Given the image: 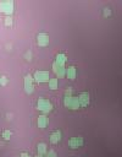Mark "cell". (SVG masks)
<instances>
[{"instance_id":"cell-1","label":"cell","mask_w":122,"mask_h":157,"mask_svg":"<svg viewBox=\"0 0 122 157\" xmlns=\"http://www.w3.org/2000/svg\"><path fill=\"white\" fill-rule=\"evenodd\" d=\"M37 108L39 110H42V112L46 115V113H49L51 109H53V104H51L48 100H44V98H39L38 101V104H37Z\"/></svg>"},{"instance_id":"cell-2","label":"cell","mask_w":122,"mask_h":157,"mask_svg":"<svg viewBox=\"0 0 122 157\" xmlns=\"http://www.w3.org/2000/svg\"><path fill=\"white\" fill-rule=\"evenodd\" d=\"M65 106L68 107L70 109L72 110H76L78 109L79 106V102H78V97H65Z\"/></svg>"},{"instance_id":"cell-3","label":"cell","mask_w":122,"mask_h":157,"mask_svg":"<svg viewBox=\"0 0 122 157\" xmlns=\"http://www.w3.org/2000/svg\"><path fill=\"white\" fill-rule=\"evenodd\" d=\"M0 11L10 16L14 11V3L12 1H0Z\"/></svg>"},{"instance_id":"cell-4","label":"cell","mask_w":122,"mask_h":157,"mask_svg":"<svg viewBox=\"0 0 122 157\" xmlns=\"http://www.w3.org/2000/svg\"><path fill=\"white\" fill-rule=\"evenodd\" d=\"M34 81H37V82H46V81H49V73L36 71L34 73Z\"/></svg>"},{"instance_id":"cell-5","label":"cell","mask_w":122,"mask_h":157,"mask_svg":"<svg viewBox=\"0 0 122 157\" xmlns=\"http://www.w3.org/2000/svg\"><path fill=\"white\" fill-rule=\"evenodd\" d=\"M33 77L31 76V75H26L25 76V91L27 92V94H32L33 92Z\"/></svg>"},{"instance_id":"cell-6","label":"cell","mask_w":122,"mask_h":157,"mask_svg":"<svg viewBox=\"0 0 122 157\" xmlns=\"http://www.w3.org/2000/svg\"><path fill=\"white\" fill-rule=\"evenodd\" d=\"M89 101H90V97L88 92H83V94H81L78 96V102L81 107H87L89 104Z\"/></svg>"},{"instance_id":"cell-7","label":"cell","mask_w":122,"mask_h":157,"mask_svg":"<svg viewBox=\"0 0 122 157\" xmlns=\"http://www.w3.org/2000/svg\"><path fill=\"white\" fill-rule=\"evenodd\" d=\"M37 42L40 47H46L49 44V36L46 33H39L37 37Z\"/></svg>"},{"instance_id":"cell-8","label":"cell","mask_w":122,"mask_h":157,"mask_svg":"<svg viewBox=\"0 0 122 157\" xmlns=\"http://www.w3.org/2000/svg\"><path fill=\"white\" fill-rule=\"evenodd\" d=\"M83 145V139L82 137H72L68 141V146L71 149H78L79 146Z\"/></svg>"},{"instance_id":"cell-9","label":"cell","mask_w":122,"mask_h":157,"mask_svg":"<svg viewBox=\"0 0 122 157\" xmlns=\"http://www.w3.org/2000/svg\"><path fill=\"white\" fill-rule=\"evenodd\" d=\"M53 69H54V73L56 74L57 77H65L66 76V69L63 66H60V65H57L56 63H54Z\"/></svg>"},{"instance_id":"cell-10","label":"cell","mask_w":122,"mask_h":157,"mask_svg":"<svg viewBox=\"0 0 122 157\" xmlns=\"http://www.w3.org/2000/svg\"><path fill=\"white\" fill-rule=\"evenodd\" d=\"M38 128H40V129H43V128H46L49 124V118L46 117L45 114H42L38 117Z\"/></svg>"},{"instance_id":"cell-11","label":"cell","mask_w":122,"mask_h":157,"mask_svg":"<svg viewBox=\"0 0 122 157\" xmlns=\"http://www.w3.org/2000/svg\"><path fill=\"white\" fill-rule=\"evenodd\" d=\"M60 139H61V133H60L59 130L54 131V133L50 135V142L55 145V144H57V142L60 141Z\"/></svg>"},{"instance_id":"cell-12","label":"cell","mask_w":122,"mask_h":157,"mask_svg":"<svg viewBox=\"0 0 122 157\" xmlns=\"http://www.w3.org/2000/svg\"><path fill=\"white\" fill-rule=\"evenodd\" d=\"M66 76L70 80H74L76 79V68L74 66H70L66 69Z\"/></svg>"},{"instance_id":"cell-13","label":"cell","mask_w":122,"mask_h":157,"mask_svg":"<svg viewBox=\"0 0 122 157\" xmlns=\"http://www.w3.org/2000/svg\"><path fill=\"white\" fill-rule=\"evenodd\" d=\"M67 61V58H66V55L65 54H57V57H56V64L57 65H60V66H63L65 65V63Z\"/></svg>"},{"instance_id":"cell-14","label":"cell","mask_w":122,"mask_h":157,"mask_svg":"<svg viewBox=\"0 0 122 157\" xmlns=\"http://www.w3.org/2000/svg\"><path fill=\"white\" fill-rule=\"evenodd\" d=\"M37 150H38V155H42V156H44V155L46 154V151H48V146H46V144H44V142H40V144H38Z\"/></svg>"},{"instance_id":"cell-15","label":"cell","mask_w":122,"mask_h":157,"mask_svg":"<svg viewBox=\"0 0 122 157\" xmlns=\"http://www.w3.org/2000/svg\"><path fill=\"white\" fill-rule=\"evenodd\" d=\"M49 89L50 90H57V86H59V82H57V79H49Z\"/></svg>"},{"instance_id":"cell-16","label":"cell","mask_w":122,"mask_h":157,"mask_svg":"<svg viewBox=\"0 0 122 157\" xmlns=\"http://www.w3.org/2000/svg\"><path fill=\"white\" fill-rule=\"evenodd\" d=\"M11 135H12V133H11L10 130H4L3 131V137L5 139V140H10Z\"/></svg>"},{"instance_id":"cell-17","label":"cell","mask_w":122,"mask_h":157,"mask_svg":"<svg viewBox=\"0 0 122 157\" xmlns=\"http://www.w3.org/2000/svg\"><path fill=\"white\" fill-rule=\"evenodd\" d=\"M44 157H57V155H56V152L54 150H48L46 151V154L44 155Z\"/></svg>"},{"instance_id":"cell-18","label":"cell","mask_w":122,"mask_h":157,"mask_svg":"<svg viewBox=\"0 0 122 157\" xmlns=\"http://www.w3.org/2000/svg\"><path fill=\"white\" fill-rule=\"evenodd\" d=\"M4 24H5V26H11V25H12V17H11V16H6V17H5V19H4Z\"/></svg>"},{"instance_id":"cell-19","label":"cell","mask_w":122,"mask_h":157,"mask_svg":"<svg viewBox=\"0 0 122 157\" xmlns=\"http://www.w3.org/2000/svg\"><path fill=\"white\" fill-rule=\"evenodd\" d=\"M6 84H8L6 76H1V77H0V85H6Z\"/></svg>"},{"instance_id":"cell-20","label":"cell","mask_w":122,"mask_h":157,"mask_svg":"<svg viewBox=\"0 0 122 157\" xmlns=\"http://www.w3.org/2000/svg\"><path fill=\"white\" fill-rule=\"evenodd\" d=\"M71 94H72V89L71 87H68L67 91L65 92V97H71Z\"/></svg>"},{"instance_id":"cell-21","label":"cell","mask_w":122,"mask_h":157,"mask_svg":"<svg viewBox=\"0 0 122 157\" xmlns=\"http://www.w3.org/2000/svg\"><path fill=\"white\" fill-rule=\"evenodd\" d=\"M110 14H111V11H110V9H109V8L104 9V16H110Z\"/></svg>"},{"instance_id":"cell-22","label":"cell","mask_w":122,"mask_h":157,"mask_svg":"<svg viewBox=\"0 0 122 157\" xmlns=\"http://www.w3.org/2000/svg\"><path fill=\"white\" fill-rule=\"evenodd\" d=\"M20 157H31V156H30V155H28V154H27V152H22V154H21V156H20Z\"/></svg>"},{"instance_id":"cell-23","label":"cell","mask_w":122,"mask_h":157,"mask_svg":"<svg viewBox=\"0 0 122 157\" xmlns=\"http://www.w3.org/2000/svg\"><path fill=\"white\" fill-rule=\"evenodd\" d=\"M26 58H28V59H31V52H28V54H26Z\"/></svg>"},{"instance_id":"cell-24","label":"cell","mask_w":122,"mask_h":157,"mask_svg":"<svg viewBox=\"0 0 122 157\" xmlns=\"http://www.w3.org/2000/svg\"><path fill=\"white\" fill-rule=\"evenodd\" d=\"M36 157H44V156H42V155H37Z\"/></svg>"}]
</instances>
